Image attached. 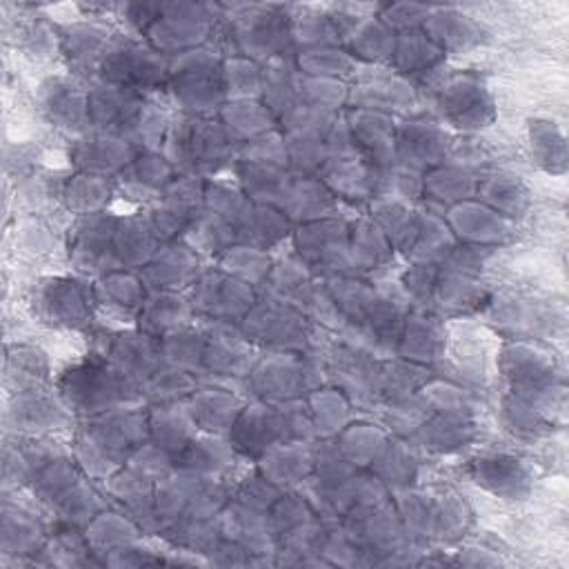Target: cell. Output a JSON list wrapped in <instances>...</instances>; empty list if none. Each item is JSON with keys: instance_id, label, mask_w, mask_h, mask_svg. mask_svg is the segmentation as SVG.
<instances>
[{"instance_id": "obj_18", "label": "cell", "mask_w": 569, "mask_h": 569, "mask_svg": "<svg viewBox=\"0 0 569 569\" xmlns=\"http://www.w3.org/2000/svg\"><path fill=\"white\" fill-rule=\"evenodd\" d=\"M239 414L241 412L236 408V401L221 392L197 394L192 408H189V417H192L194 425H201L203 430H208L212 434L232 430Z\"/></svg>"}, {"instance_id": "obj_1", "label": "cell", "mask_w": 569, "mask_h": 569, "mask_svg": "<svg viewBox=\"0 0 569 569\" xmlns=\"http://www.w3.org/2000/svg\"><path fill=\"white\" fill-rule=\"evenodd\" d=\"M61 390L67 405L87 417L123 410L125 403H131L138 397L136 378L120 371L105 358L72 367L63 376Z\"/></svg>"}, {"instance_id": "obj_30", "label": "cell", "mask_w": 569, "mask_h": 569, "mask_svg": "<svg viewBox=\"0 0 569 569\" xmlns=\"http://www.w3.org/2000/svg\"><path fill=\"white\" fill-rule=\"evenodd\" d=\"M441 54L443 50L434 41H428V36L421 39L417 34H408V39H403L397 50L401 70L410 74H423L428 70H434L441 61Z\"/></svg>"}, {"instance_id": "obj_8", "label": "cell", "mask_w": 569, "mask_h": 569, "mask_svg": "<svg viewBox=\"0 0 569 569\" xmlns=\"http://www.w3.org/2000/svg\"><path fill=\"white\" fill-rule=\"evenodd\" d=\"M118 221L105 217L103 212L87 214L76 232H74V247L72 256L81 270H107L112 272L118 265L114 252V234Z\"/></svg>"}, {"instance_id": "obj_29", "label": "cell", "mask_w": 569, "mask_h": 569, "mask_svg": "<svg viewBox=\"0 0 569 569\" xmlns=\"http://www.w3.org/2000/svg\"><path fill=\"white\" fill-rule=\"evenodd\" d=\"M470 430H472V423H467L465 417L454 410H447L432 423L423 425L425 443H430V447H436V450L461 447L465 443Z\"/></svg>"}, {"instance_id": "obj_9", "label": "cell", "mask_w": 569, "mask_h": 569, "mask_svg": "<svg viewBox=\"0 0 569 569\" xmlns=\"http://www.w3.org/2000/svg\"><path fill=\"white\" fill-rule=\"evenodd\" d=\"M197 307L206 309L212 316L219 318H234L241 314H250L254 301L252 289L245 281H236L225 274H208L201 278L197 289Z\"/></svg>"}, {"instance_id": "obj_7", "label": "cell", "mask_w": 569, "mask_h": 569, "mask_svg": "<svg viewBox=\"0 0 569 569\" xmlns=\"http://www.w3.org/2000/svg\"><path fill=\"white\" fill-rule=\"evenodd\" d=\"M92 289L76 278H52L43 285L39 305L52 325L83 327L92 318Z\"/></svg>"}, {"instance_id": "obj_33", "label": "cell", "mask_w": 569, "mask_h": 569, "mask_svg": "<svg viewBox=\"0 0 569 569\" xmlns=\"http://www.w3.org/2000/svg\"><path fill=\"white\" fill-rule=\"evenodd\" d=\"M265 125L270 127V112L267 107L261 109V105L254 103H236L230 105V109L225 112V131L230 134V138L234 140L239 134L243 136H256L265 131Z\"/></svg>"}, {"instance_id": "obj_5", "label": "cell", "mask_w": 569, "mask_h": 569, "mask_svg": "<svg viewBox=\"0 0 569 569\" xmlns=\"http://www.w3.org/2000/svg\"><path fill=\"white\" fill-rule=\"evenodd\" d=\"M101 70L107 85L136 94L154 89L165 81L160 54L138 43H118L107 48Z\"/></svg>"}, {"instance_id": "obj_10", "label": "cell", "mask_w": 569, "mask_h": 569, "mask_svg": "<svg viewBox=\"0 0 569 569\" xmlns=\"http://www.w3.org/2000/svg\"><path fill=\"white\" fill-rule=\"evenodd\" d=\"M443 116L456 127H483L492 118V101L487 92L470 78L452 81L441 96Z\"/></svg>"}, {"instance_id": "obj_22", "label": "cell", "mask_w": 569, "mask_h": 569, "mask_svg": "<svg viewBox=\"0 0 569 569\" xmlns=\"http://www.w3.org/2000/svg\"><path fill=\"white\" fill-rule=\"evenodd\" d=\"M87 540L94 554H109L125 549L134 540V527L125 518H116L114 514H98L92 523H87Z\"/></svg>"}, {"instance_id": "obj_21", "label": "cell", "mask_w": 569, "mask_h": 569, "mask_svg": "<svg viewBox=\"0 0 569 569\" xmlns=\"http://www.w3.org/2000/svg\"><path fill=\"white\" fill-rule=\"evenodd\" d=\"M307 367L301 360L294 358H281L272 360L265 367V383H261V390H267L265 397H276V399H292L301 394L298 390L307 388Z\"/></svg>"}, {"instance_id": "obj_23", "label": "cell", "mask_w": 569, "mask_h": 569, "mask_svg": "<svg viewBox=\"0 0 569 569\" xmlns=\"http://www.w3.org/2000/svg\"><path fill=\"white\" fill-rule=\"evenodd\" d=\"M343 225L329 223V221H314L305 230H301V252L316 263H325L331 259H338V252H345L347 243L340 239L338 232H343Z\"/></svg>"}, {"instance_id": "obj_2", "label": "cell", "mask_w": 569, "mask_h": 569, "mask_svg": "<svg viewBox=\"0 0 569 569\" xmlns=\"http://www.w3.org/2000/svg\"><path fill=\"white\" fill-rule=\"evenodd\" d=\"M149 434V419L129 410H112L94 417L78 439L85 467L112 470L136 454Z\"/></svg>"}, {"instance_id": "obj_6", "label": "cell", "mask_w": 569, "mask_h": 569, "mask_svg": "<svg viewBox=\"0 0 569 569\" xmlns=\"http://www.w3.org/2000/svg\"><path fill=\"white\" fill-rule=\"evenodd\" d=\"M171 87L187 109L206 112L228 94L225 70L201 52H189L180 59V67L171 72Z\"/></svg>"}, {"instance_id": "obj_20", "label": "cell", "mask_w": 569, "mask_h": 569, "mask_svg": "<svg viewBox=\"0 0 569 569\" xmlns=\"http://www.w3.org/2000/svg\"><path fill=\"white\" fill-rule=\"evenodd\" d=\"M228 461V450L221 441L214 439H192L178 454L176 463L192 476H210L219 472Z\"/></svg>"}, {"instance_id": "obj_24", "label": "cell", "mask_w": 569, "mask_h": 569, "mask_svg": "<svg viewBox=\"0 0 569 569\" xmlns=\"http://www.w3.org/2000/svg\"><path fill=\"white\" fill-rule=\"evenodd\" d=\"M187 316V305L169 292L156 294L154 298L145 301L140 307V327L145 325V334L154 331H173L178 329L180 320Z\"/></svg>"}, {"instance_id": "obj_31", "label": "cell", "mask_w": 569, "mask_h": 569, "mask_svg": "<svg viewBox=\"0 0 569 569\" xmlns=\"http://www.w3.org/2000/svg\"><path fill=\"white\" fill-rule=\"evenodd\" d=\"M401 154L412 156L419 162H436V158L445 151L443 136L434 127H408L399 143H397Z\"/></svg>"}, {"instance_id": "obj_35", "label": "cell", "mask_w": 569, "mask_h": 569, "mask_svg": "<svg viewBox=\"0 0 569 569\" xmlns=\"http://www.w3.org/2000/svg\"><path fill=\"white\" fill-rule=\"evenodd\" d=\"M41 545V527L30 520L25 514H19L17 520L6 514V549L8 554H32Z\"/></svg>"}, {"instance_id": "obj_36", "label": "cell", "mask_w": 569, "mask_h": 569, "mask_svg": "<svg viewBox=\"0 0 569 569\" xmlns=\"http://www.w3.org/2000/svg\"><path fill=\"white\" fill-rule=\"evenodd\" d=\"M189 388H192V378H189L185 371H156L151 394L158 401L173 403L178 397L187 394Z\"/></svg>"}, {"instance_id": "obj_3", "label": "cell", "mask_w": 569, "mask_h": 569, "mask_svg": "<svg viewBox=\"0 0 569 569\" xmlns=\"http://www.w3.org/2000/svg\"><path fill=\"white\" fill-rule=\"evenodd\" d=\"M232 143L234 140L225 131L223 123L187 118L176 125L169 136V162L192 171L217 169L221 162H225Z\"/></svg>"}, {"instance_id": "obj_19", "label": "cell", "mask_w": 569, "mask_h": 569, "mask_svg": "<svg viewBox=\"0 0 569 569\" xmlns=\"http://www.w3.org/2000/svg\"><path fill=\"white\" fill-rule=\"evenodd\" d=\"M171 176V162L165 158H158L154 154H145L140 158H134L123 169V182L134 194H154L162 192V187L169 182Z\"/></svg>"}, {"instance_id": "obj_27", "label": "cell", "mask_w": 569, "mask_h": 569, "mask_svg": "<svg viewBox=\"0 0 569 569\" xmlns=\"http://www.w3.org/2000/svg\"><path fill=\"white\" fill-rule=\"evenodd\" d=\"M351 136L360 145V149L371 158V162L388 160V156L394 154V147H397L392 127L383 116H376V114L367 116V120H362L358 127L354 125Z\"/></svg>"}, {"instance_id": "obj_13", "label": "cell", "mask_w": 569, "mask_h": 569, "mask_svg": "<svg viewBox=\"0 0 569 569\" xmlns=\"http://www.w3.org/2000/svg\"><path fill=\"white\" fill-rule=\"evenodd\" d=\"M162 236L154 221L147 219H129L116 225L114 234V252L120 265H138L156 256V241Z\"/></svg>"}, {"instance_id": "obj_28", "label": "cell", "mask_w": 569, "mask_h": 569, "mask_svg": "<svg viewBox=\"0 0 569 569\" xmlns=\"http://www.w3.org/2000/svg\"><path fill=\"white\" fill-rule=\"evenodd\" d=\"M105 197L109 199V185L103 173H83L76 176L67 187V201L70 208H76L85 214H96L103 208Z\"/></svg>"}, {"instance_id": "obj_32", "label": "cell", "mask_w": 569, "mask_h": 569, "mask_svg": "<svg viewBox=\"0 0 569 569\" xmlns=\"http://www.w3.org/2000/svg\"><path fill=\"white\" fill-rule=\"evenodd\" d=\"M439 347H441V334H439V325L432 318H412L408 323V331L403 340V351L408 354V358L432 360L436 358Z\"/></svg>"}, {"instance_id": "obj_11", "label": "cell", "mask_w": 569, "mask_h": 569, "mask_svg": "<svg viewBox=\"0 0 569 569\" xmlns=\"http://www.w3.org/2000/svg\"><path fill=\"white\" fill-rule=\"evenodd\" d=\"M156 17L147 19L145 25L151 28V39L162 50H176L199 43L208 34V17L199 14V8H194L192 14H180V6H169L171 14H165V8H154Z\"/></svg>"}, {"instance_id": "obj_34", "label": "cell", "mask_w": 569, "mask_h": 569, "mask_svg": "<svg viewBox=\"0 0 569 569\" xmlns=\"http://www.w3.org/2000/svg\"><path fill=\"white\" fill-rule=\"evenodd\" d=\"M72 36V34H70ZM101 34L96 30L83 28V30H74V36L67 43V56L72 59L74 65L78 67H89L92 63H101L105 59L107 45L103 39H98Z\"/></svg>"}, {"instance_id": "obj_25", "label": "cell", "mask_w": 569, "mask_h": 569, "mask_svg": "<svg viewBox=\"0 0 569 569\" xmlns=\"http://www.w3.org/2000/svg\"><path fill=\"white\" fill-rule=\"evenodd\" d=\"M96 301L112 307V309H138L143 307V289L140 281L131 278L123 272H107L101 281V285L94 292Z\"/></svg>"}, {"instance_id": "obj_14", "label": "cell", "mask_w": 569, "mask_h": 569, "mask_svg": "<svg viewBox=\"0 0 569 569\" xmlns=\"http://www.w3.org/2000/svg\"><path fill=\"white\" fill-rule=\"evenodd\" d=\"M76 162L85 167L92 173H107L112 169H125L134 158L129 151L127 140L114 136V134H101L94 138H87L76 149Z\"/></svg>"}, {"instance_id": "obj_12", "label": "cell", "mask_w": 569, "mask_h": 569, "mask_svg": "<svg viewBox=\"0 0 569 569\" xmlns=\"http://www.w3.org/2000/svg\"><path fill=\"white\" fill-rule=\"evenodd\" d=\"M245 320L247 331L252 329L254 336H261L263 340H270L274 345L298 343V338L305 336V318L285 305L254 307L250 309Z\"/></svg>"}, {"instance_id": "obj_26", "label": "cell", "mask_w": 569, "mask_h": 569, "mask_svg": "<svg viewBox=\"0 0 569 569\" xmlns=\"http://www.w3.org/2000/svg\"><path fill=\"white\" fill-rule=\"evenodd\" d=\"M76 87L56 81L50 89L48 109L52 120L63 123V127H78L89 120V94H76Z\"/></svg>"}, {"instance_id": "obj_17", "label": "cell", "mask_w": 569, "mask_h": 569, "mask_svg": "<svg viewBox=\"0 0 569 569\" xmlns=\"http://www.w3.org/2000/svg\"><path fill=\"white\" fill-rule=\"evenodd\" d=\"M509 358V376L520 394L547 392L551 388L554 365L545 362L538 354L527 349H516L507 354Z\"/></svg>"}, {"instance_id": "obj_16", "label": "cell", "mask_w": 569, "mask_h": 569, "mask_svg": "<svg viewBox=\"0 0 569 569\" xmlns=\"http://www.w3.org/2000/svg\"><path fill=\"white\" fill-rule=\"evenodd\" d=\"M154 259L156 261L145 267L143 278L160 289L176 287L178 283L192 278L197 270V256L189 252V247H182V245L180 247L173 245L167 252L156 254Z\"/></svg>"}, {"instance_id": "obj_15", "label": "cell", "mask_w": 569, "mask_h": 569, "mask_svg": "<svg viewBox=\"0 0 569 569\" xmlns=\"http://www.w3.org/2000/svg\"><path fill=\"white\" fill-rule=\"evenodd\" d=\"M474 478L500 496H518L527 487V472L520 461L509 456H489L474 463Z\"/></svg>"}, {"instance_id": "obj_4", "label": "cell", "mask_w": 569, "mask_h": 569, "mask_svg": "<svg viewBox=\"0 0 569 569\" xmlns=\"http://www.w3.org/2000/svg\"><path fill=\"white\" fill-rule=\"evenodd\" d=\"M298 425L301 419H296L289 410L256 405L239 414L236 423L230 430V441L245 454H265L272 447L292 443L294 436H301Z\"/></svg>"}]
</instances>
